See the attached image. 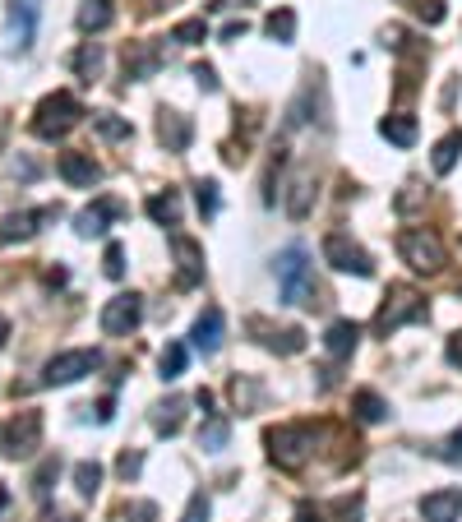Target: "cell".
<instances>
[{
  "label": "cell",
  "instance_id": "cell-1",
  "mask_svg": "<svg viewBox=\"0 0 462 522\" xmlns=\"http://www.w3.org/2000/svg\"><path fill=\"white\" fill-rule=\"evenodd\" d=\"M273 273H278V287H282V301L292 305H319V287H315V268H310V255L301 245H287L278 259H273Z\"/></svg>",
  "mask_w": 462,
  "mask_h": 522
},
{
  "label": "cell",
  "instance_id": "cell-2",
  "mask_svg": "<svg viewBox=\"0 0 462 522\" xmlns=\"http://www.w3.org/2000/svg\"><path fill=\"white\" fill-rule=\"evenodd\" d=\"M79 121H84V107H79V98H74L70 88H56V93H47L33 107V134L37 139H51V144L65 139Z\"/></svg>",
  "mask_w": 462,
  "mask_h": 522
},
{
  "label": "cell",
  "instance_id": "cell-3",
  "mask_svg": "<svg viewBox=\"0 0 462 522\" xmlns=\"http://www.w3.org/2000/svg\"><path fill=\"white\" fill-rule=\"evenodd\" d=\"M268 444V458H273V467H282V472H301L305 462H310V453H315V425H273L264 435Z\"/></svg>",
  "mask_w": 462,
  "mask_h": 522
},
{
  "label": "cell",
  "instance_id": "cell-4",
  "mask_svg": "<svg viewBox=\"0 0 462 522\" xmlns=\"http://www.w3.org/2000/svg\"><path fill=\"white\" fill-rule=\"evenodd\" d=\"M398 255H402V264L412 268V273H426V278L444 273V264H449L444 241H439L435 227H402L398 231Z\"/></svg>",
  "mask_w": 462,
  "mask_h": 522
},
{
  "label": "cell",
  "instance_id": "cell-5",
  "mask_svg": "<svg viewBox=\"0 0 462 522\" xmlns=\"http://www.w3.org/2000/svg\"><path fill=\"white\" fill-rule=\"evenodd\" d=\"M416 319H426V301H421V292L407 287V282H393L389 296H384V305H379V315H375V333L379 338H389V333H398L402 324H416Z\"/></svg>",
  "mask_w": 462,
  "mask_h": 522
},
{
  "label": "cell",
  "instance_id": "cell-6",
  "mask_svg": "<svg viewBox=\"0 0 462 522\" xmlns=\"http://www.w3.org/2000/svg\"><path fill=\"white\" fill-rule=\"evenodd\" d=\"M98 365H102L98 347H74V352L51 356V361L42 365V384H47V389H65V384H79L84 375H93Z\"/></svg>",
  "mask_w": 462,
  "mask_h": 522
},
{
  "label": "cell",
  "instance_id": "cell-7",
  "mask_svg": "<svg viewBox=\"0 0 462 522\" xmlns=\"http://www.w3.org/2000/svg\"><path fill=\"white\" fill-rule=\"evenodd\" d=\"M37 449H42V412L24 407V412H14L5 421V453L19 462V458H33Z\"/></svg>",
  "mask_w": 462,
  "mask_h": 522
},
{
  "label": "cell",
  "instance_id": "cell-8",
  "mask_svg": "<svg viewBox=\"0 0 462 522\" xmlns=\"http://www.w3.org/2000/svg\"><path fill=\"white\" fill-rule=\"evenodd\" d=\"M324 259H329L338 273H352V278H375V259L365 255L352 236H342V231H329V236H324Z\"/></svg>",
  "mask_w": 462,
  "mask_h": 522
},
{
  "label": "cell",
  "instance_id": "cell-9",
  "mask_svg": "<svg viewBox=\"0 0 462 522\" xmlns=\"http://www.w3.org/2000/svg\"><path fill=\"white\" fill-rule=\"evenodd\" d=\"M139 319H144V296L139 292H121L102 305V333L107 338H130Z\"/></svg>",
  "mask_w": 462,
  "mask_h": 522
},
{
  "label": "cell",
  "instance_id": "cell-10",
  "mask_svg": "<svg viewBox=\"0 0 462 522\" xmlns=\"http://www.w3.org/2000/svg\"><path fill=\"white\" fill-rule=\"evenodd\" d=\"M171 255H176V287H199L204 282V245L185 231H171Z\"/></svg>",
  "mask_w": 462,
  "mask_h": 522
},
{
  "label": "cell",
  "instance_id": "cell-11",
  "mask_svg": "<svg viewBox=\"0 0 462 522\" xmlns=\"http://www.w3.org/2000/svg\"><path fill=\"white\" fill-rule=\"evenodd\" d=\"M250 333H255V342L259 347H268V352H278V356H296V352H305V328H296V324H287V328H278V324H268V319H250Z\"/></svg>",
  "mask_w": 462,
  "mask_h": 522
},
{
  "label": "cell",
  "instance_id": "cell-12",
  "mask_svg": "<svg viewBox=\"0 0 462 522\" xmlns=\"http://www.w3.org/2000/svg\"><path fill=\"white\" fill-rule=\"evenodd\" d=\"M158 70H162V47L158 42H130V47H125V79L144 84V79H153Z\"/></svg>",
  "mask_w": 462,
  "mask_h": 522
},
{
  "label": "cell",
  "instance_id": "cell-13",
  "mask_svg": "<svg viewBox=\"0 0 462 522\" xmlns=\"http://www.w3.org/2000/svg\"><path fill=\"white\" fill-rule=\"evenodd\" d=\"M158 139L167 153H185L190 148V139H195V125H190V116H181V111L162 107L158 111Z\"/></svg>",
  "mask_w": 462,
  "mask_h": 522
},
{
  "label": "cell",
  "instance_id": "cell-14",
  "mask_svg": "<svg viewBox=\"0 0 462 522\" xmlns=\"http://www.w3.org/2000/svg\"><path fill=\"white\" fill-rule=\"evenodd\" d=\"M222 328H227L222 310H218V305H208L204 315L195 319V328H190V347H195L199 356H213L222 347Z\"/></svg>",
  "mask_w": 462,
  "mask_h": 522
},
{
  "label": "cell",
  "instance_id": "cell-15",
  "mask_svg": "<svg viewBox=\"0 0 462 522\" xmlns=\"http://www.w3.org/2000/svg\"><path fill=\"white\" fill-rule=\"evenodd\" d=\"M199 407H204V430H199V444H204L208 453H218V449H227V435H231V425H227V416L222 412H213V393L208 389H199Z\"/></svg>",
  "mask_w": 462,
  "mask_h": 522
},
{
  "label": "cell",
  "instance_id": "cell-16",
  "mask_svg": "<svg viewBox=\"0 0 462 522\" xmlns=\"http://www.w3.org/2000/svg\"><path fill=\"white\" fill-rule=\"evenodd\" d=\"M37 33V0H14L10 5V51H28Z\"/></svg>",
  "mask_w": 462,
  "mask_h": 522
},
{
  "label": "cell",
  "instance_id": "cell-17",
  "mask_svg": "<svg viewBox=\"0 0 462 522\" xmlns=\"http://www.w3.org/2000/svg\"><path fill=\"white\" fill-rule=\"evenodd\" d=\"M61 176L65 185H74V190H88V185H98L102 181V167L93 162V153H61Z\"/></svg>",
  "mask_w": 462,
  "mask_h": 522
},
{
  "label": "cell",
  "instance_id": "cell-18",
  "mask_svg": "<svg viewBox=\"0 0 462 522\" xmlns=\"http://www.w3.org/2000/svg\"><path fill=\"white\" fill-rule=\"evenodd\" d=\"M421 518L426 522H458L462 518V490L449 486V490H430L421 499Z\"/></svg>",
  "mask_w": 462,
  "mask_h": 522
},
{
  "label": "cell",
  "instance_id": "cell-19",
  "mask_svg": "<svg viewBox=\"0 0 462 522\" xmlns=\"http://www.w3.org/2000/svg\"><path fill=\"white\" fill-rule=\"evenodd\" d=\"M61 208H42V213H10V218H0V245H14V241H28L37 236V222L56 218Z\"/></svg>",
  "mask_w": 462,
  "mask_h": 522
},
{
  "label": "cell",
  "instance_id": "cell-20",
  "mask_svg": "<svg viewBox=\"0 0 462 522\" xmlns=\"http://www.w3.org/2000/svg\"><path fill=\"white\" fill-rule=\"evenodd\" d=\"M356 342H361V324H352V319H333L329 333H324V352H329L333 361H347V356L356 352Z\"/></svg>",
  "mask_w": 462,
  "mask_h": 522
},
{
  "label": "cell",
  "instance_id": "cell-21",
  "mask_svg": "<svg viewBox=\"0 0 462 522\" xmlns=\"http://www.w3.org/2000/svg\"><path fill=\"white\" fill-rule=\"evenodd\" d=\"M111 218H121V204H116V199H102V204L84 208V213L74 218V231H79L84 241H93V236H102V231H107Z\"/></svg>",
  "mask_w": 462,
  "mask_h": 522
},
{
  "label": "cell",
  "instance_id": "cell-22",
  "mask_svg": "<svg viewBox=\"0 0 462 522\" xmlns=\"http://www.w3.org/2000/svg\"><path fill=\"white\" fill-rule=\"evenodd\" d=\"M310 208H315V176H310V171H296L292 185H287V213L301 222V218H310Z\"/></svg>",
  "mask_w": 462,
  "mask_h": 522
},
{
  "label": "cell",
  "instance_id": "cell-23",
  "mask_svg": "<svg viewBox=\"0 0 462 522\" xmlns=\"http://www.w3.org/2000/svg\"><path fill=\"white\" fill-rule=\"evenodd\" d=\"M185 407H190V402H185L181 393H171L167 402H158V407H153V430H158V435H181Z\"/></svg>",
  "mask_w": 462,
  "mask_h": 522
},
{
  "label": "cell",
  "instance_id": "cell-24",
  "mask_svg": "<svg viewBox=\"0 0 462 522\" xmlns=\"http://www.w3.org/2000/svg\"><path fill=\"white\" fill-rule=\"evenodd\" d=\"M116 24V0H79V28L84 33H102Z\"/></svg>",
  "mask_w": 462,
  "mask_h": 522
},
{
  "label": "cell",
  "instance_id": "cell-25",
  "mask_svg": "<svg viewBox=\"0 0 462 522\" xmlns=\"http://www.w3.org/2000/svg\"><path fill=\"white\" fill-rule=\"evenodd\" d=\"M379 134H384L389 144H398V148H412L416 144V116L412 111H393V116L379 121Z\"/></svg>",
  "mask_w": 462,
  "mask_h": 522
},
{
  "label": "cell",
  "instance_id": "cell-26",
  "mask_svg": "<svg viewBox=\"0 0 462 522\" xmlns=\"http://www.w3.org/2000/svg\"><path fill=\"white\" fill-rule=\"evenodd\" d=\"M148 218L162 222V227H181V195L176 190H158V195H148Z\"/></svg>",
  "mask_w": 462,
  "mask_h": 522
},
{
  "label": "cell",
  "instance_id": "cell-27",
  "mask_svg": "<svg viewBox=\"0 0 462 522\" xmlns=\"http://www.w3.org/2000/svg\"><path fill=\"white\" fill-rule=\"evenodd\" d=\"M352 412H356V421L379 425V421H384V416H389V402L379 398L375 389H356V393H352Z\"/></svg>",
  "mask_w": 462,
  "mask_h": 522
},
{
  "label": "cell",
  "instance_id": "cell-28",
  "mask_svg": "<svg viewBox=\"0 0 462 522\" xmlns=\"http://www.w3.org/2000/svg\"><path fill=\"white\" fill-rule=\"evenodd\" d=\"M458 158H462V130H449L435 144V153H430V167H435L439 176H449V171L458 167Z\"/></svg>",
  "mask_w": 462,
  "mask_h": 522
},
{
  "label": "cell",
  "instance_id": "cell-29",
  "mask_svg": "<svg viewBox=\"0 0 462 522\" xmlns=\"http://www.w3.org/2000/svg\"><path fill=\"white\" fill-rule=\"evenodd\" d=\"M264 33L273 37V42H282V47H287V42H296V14L287 10V5H278V10L264 19Z\"/></svg>",
  "mask_w": 462,
  "mask_h": 522
},
{
  "label": "cell",
  "instance_id": "cell-30",
  "mask_svg": "<svg viewBox=\"0 0 462 522\" xmlns=\"http://www.w3.org/2000/svg\"><path fill=\"white\" fill-rule=\"evenodd\" d=\"M74 490L84 499H93L102 490V467L93 458H84V462H74Z\"/></svg>",
  "mask_w": 462,
  "mask_h": 522
},
{
  "label": "cell",
  "instance_id": "cell-31",
  "mask_svg": "<svg viewBox=\"0 0 462 522\" xmlns=\"http://www.w3.org/2000/svg\"><path fill=\"white\" fill-rule=\"evenodd\" d=\"M93 130H98L102 139H130L134 125H130V121H121L116 111H93Z\"/></svg>",
  "mask_w": 462,
  "mask_h": 522
},
{
  "label": "cell",
  "instance_id": "cell-32",
  "mask_svg": "<svg viewBox=\"0 0 462 522\" xmlns=\"http://www.w3.org/2000/svg\"><path fill=\"white\" fill-rule=\"evenodd\" d=\"M185 356H190V352H185L181 342H167V347H162L158 370H162V379H167V384H171V379H181V375H185Z\"/></svg>",
  "mask_w": 462,
  "mask_h": 522
},
{
  "label": "cell",
  "instance_id": "cell-33",
  "mask_svg": "<svg viewBox=\"0 0 462 522\" xmlns=\"http://www.w3.org/2000/svg\"><path fill=\"white\" fill-rule=\"evenodd\" d=\"M74 70L84 74L88 84L98 79V74H102V47H98V42H84V47L74 51Z\"/></svg>",
  "mask_w": 462,
  "mask_h": 522
},
{
  "label": "cell",
  "instance_id": "cell-34",
  "mask_svg": "<svg viewBox=\"0 0 462 522\" xmlns=\"http://www.w3.org/2000/svg\"><path fill=\"white\" fill-rule=\"evenodd\" d=\"M231 398H236V407H241V412H255L259 398H264V389H259L255 379H231Z\"/></svg>",
  "mask_w": 462,
  "mask_h": 522
},
{
  "label": "cell",
  "instance_id": "cell-35",
  "mask_svg": "<svg viewBox=\"0 0 462 522\" xmlns=\"http://www.w3.org/2000/svg\"><path fill=\"white\" fill-rule=\"evenodd\" d=\"M329 513H333V522H361L365 518V499L361 495H342V499H333L329 504Z\"/></svg>",
  "mask_w": 462,
  "mask_h": 522
},
{
  "label": "cell",
  "instance_id": "cell-36",
  "mask_svg": "<svg viewBox=\"0 0 462 522\" xmlns=\"http://www.w3.org/2000/svg\"><path fill=\"white\" fill-rule=\"evenodd\" d=\"M208 37V24L204 19H181V24L171 28V42H181V47H199Z\"/></svg>",
  "mask_w": 462,
  "mask_h": 522
},
{
  "label": "cell",
  "instance_id": "cell-37",
  "mask_svg": "<svg viewBox=\"0 0 462 522\" xmlns=\"http://www.w3.org/2000/svg\"><path fill=\"white\" fill-rule=\"evenodd\" d=\"M430 453H435L439 462H462V425L453 430V435L439 439V444H430Z\"/></svg>",
  "mask_w": 462,
  "mask_h": 522
},
{
  "label": "cell",
  "instance_id": "cell-38",
  "mask_svg": "<svg viewBox=\"0 0 462 522\" xmlns=\"http://www.w3.org/2000/svg\"><path fill=\"white\" fill-rule=\"evenodd\" d=\"M56 472H61V458H47L42 467H37V476H33V495L37 499L51 495V481H56Z\"/></svg>",
  "mask_w": 462,
  "mask_h": 522
},
{
  "label": "cell",
  "instance_id": "cell-39",
  "mask_svg": "<svg viewBox=\"0 0 462 522\" xmlns=\"http://www.w3.org/2000/svg\"><path fill=\"white\" fill-rule=\"evenodd\" d=\"M195 199H199V213H204V218H213V213H218V181H195Z\"/></svg>",
  "mask_w": 462,
  "mask_h": 522
},
{
  "label": "cell",
  "instance_id": "cell-40",
  "mask_svg": "<svg viewBox=\"0 0 462 522\" xmlns=\"http://www.w3.org/2000/svg\"><path fill=\"white\" fill-rule=\"evenodd\" d=\"M412 10H416V19H421V24H430V28L444 24V14H449V10H444V0H416Z\"/></svg>",
  "mask_w": 462,
  "mask_h": 522
},
{
  "label": "cell",
  "instance_id": "cell-41",
  "mask_svg": "<svg viewBox=\"0 0 462 522\" xmlns=\"http://www.w3.org/2000/svg\"><path fill=\"white\" fill-rule=\"evenodd\" d=\"M102 273H107L111 282H121V278H125V250H121V245H107V259H102Z\"/></svg>",
  "mask_w": 462,
  "mask_h": 522
},
{
  "label": "cell",
  "instance_id": "cell-42",
  "mask_svg": "<svg viewBox=\"0 0 462 522\" xmlns=\"http://www.w3.org/2000/svg\"><path fill=\"white\" fill-rule=\"evenodd\" d=\"M116 472H121L125 481H134V476L144 472V453H139V449H125V453H121V462H116Z\"/></svg>",
  "mask_w": 462,
  "mask_h": 522
},
{
  "label": "cell",
  "instance_id": "cell-43",
  "mask_svg": "<svg viewBox=\"0 0 462 522\" xmlns=\"http://www.w3.org/2000/svg\"><path fill=\"white\" fill-rule=\"evenodd\" d=\"M181 522H208V495L199 490V495H190V504H185V518Z\"/></svg>",
  "mask_w": 462,
  "mask_h": 522
},
{
  "label": "cell",
  "instance_id": "cell-44",
  "mask_svg": "<svg viewBox=\"0 0 462 522\" xmlns=\"http://www.w3.org/2000/svg\"><path fill=\"white\" fill-rule=\"evenodd\" d=\"M195 84L204 88V93H218V74H213V65H195Z\"/></svg>",
  "mask_w": 462,
  "mask_h": 522
},
{
  "label": "cell",
  "instance_id": "cell-45",
  "mask_svg": "<svg viewBox=\"0 0 462 522\" xmlns=\"http://www.w3.org/2000/svg\"><path fill=\"white\" fill-rule=\"evenodd\" d=\"M444 356H449L453 370H462V328H458V333H449V347H444Z\"/></svg>",
  "mask_w": 462,
  "mask_h": 522
},
{
  "label": "cell",
  "instance_id": "cell-46",
  "mask_svg": "<svg viewBox=\"0 0 462 522\" xmlns=\"http://www.w3.org/2000/svg\"><path fill=\"white\" fill-rule=\"evenodd\" d=\"M292 522H324V513L315 509V504H301V509H296V518Z\"/></svg>",
  "mask_w": 462,
  "mask_h": 522
},
{
  "label": "cell",
  "instance_id": "cell-47",
  "mask_svg": "<svg viewBox=\"0 0 462 522\" xmlns=\"http://www.w3.org/2000/svg\"><path fill=\"white\" fill-rule=\"evenodd\" d=\"M222 37H227V42H236V37H245V19H231V24L222 28Z\"/></svg>",
  "mask_w": 462,
  "mask_h": 522
},
{
  "label": "cell",
  "instance_id": "cell-48",
  "mask_svg": "<svg viewBox=\"0 0 462 522\" xmlns=\"http://www.w3.org/2000/svg\"><path fill=\"white\" fill-rule=\"evenodd\" d=\"M37 522H79V518H74V513H56V509H47Z\"/></svg>",
  "mask_w": 462,
  "mask_h": 522
},
{
  "label": "cell",
  "instance_id": "cell-49",
  "mask_svg": "<svg viewBox=\"0 0 462 522\" xmlns=\"http://www.w3.org/2000/svg\"><path fill=\"white\" fill-rule=\"evenodd\" d=\"M5 342H10V319L0 315V347H5Z\"/></svg>",
  "mask_w": 462,
  "mask_h": 522
},
{
  "label": "cell",
  "instance_id": "cell-50",
  "mask_svg": "<svg viewBox=\"0 0 462 522\" xmlns=\"http://www.w3.org/2000/svg\"><path fill=\"white\" fill-rule=\"evenodd\" d=\"M162 5H171V0H144V10H148V14H158Z\"/></svg>",
  "mask_w": 462,
  "mask_h": 522
},
{
  "label": "cell",
  "instance_id": "cell-51",
  "mask_svg": "<svg viewBox=\"0 0 462 522\" xmlns=\"http://www.w3.org/2000/svg\"><path fill=\"white\" fill-rule=\"evenodd\" d=\"M218 5H255V0H218Z\"/></svg>",
  "mask_w": 462,
  "mask_h": 522
},
{
  "label": "cell",
  "instance_id": "cell-52",
  "mask_svg": "<svg viewBox=\"0 0 462 522\" xmlns=\"http://www.w3.org/2000/svg\"><path fill=\"white\" fill-rule=\"evenodd\" d=\"M5 504H10V499H5V490H0V509H5Z\"/></svg>",
  "mask_w": 462,
  "mask_h": 522
}]
</instances>
